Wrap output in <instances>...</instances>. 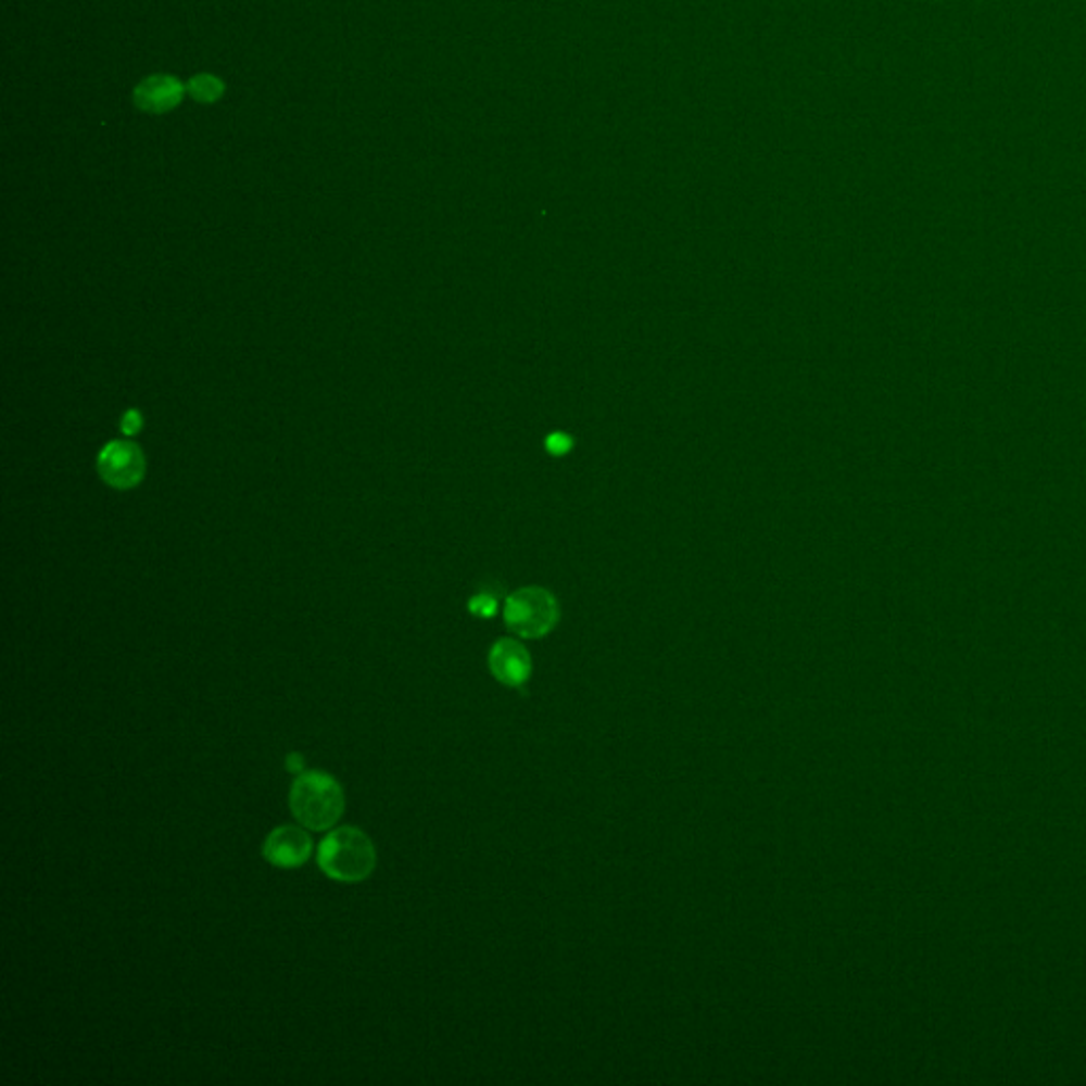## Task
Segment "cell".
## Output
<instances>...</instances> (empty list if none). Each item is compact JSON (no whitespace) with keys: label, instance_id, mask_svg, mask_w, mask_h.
I'll list each match as a JSON object with an SVG mask.
<instances>
[{"label":"cell","instance_id":"6da1fadb","mask_svg":"<svg viewBox=\"0 0 1086 1086\" xmlns=\"http://www.w3.org/2000/svg\"><path fill=\"white\" fill-rule=\"evenodd\" d=\"M289 809L306 830H331L346 809L344 790L340 781L325 770H304L291 785Z\"/></svg>","mask_w":1086,"mask_h":1086},{"label":"cell","instance_id":"7a4b0ae2","mask_svg":"<svg viewBox=\"0 0 1086 1086\" xmlns=\"http://www.w3.org/2000/svg\"><path fill=\"white\" fill-rule=\"evenodd\" d=\"M320 872L338 883H362L376 870L378 854L371 838L355 825L331 830L318 845Z\"/></svg>","mask_w":1086,"mask_h":1086},{"label":"cell","instance_id":"3957f363","mask_svg":"<svg viewBox=\"0 0 1086 1086\" xmlns=\"http://www.w3.org/2000/svg\"><path fill=\"white\" fill-rule=\"evenodd\" d=\"M505 624L512 633L525 639H538L550 633L558 620V605L543 589H522L505 601Z\"/></svg>","mask_w":1086,"mask_h":1086},{"label":"cell","instance_id":"277c9868","mask_svg":"<svg viewBox=\"0 0 1086 1086\" xmlns=\"http://www.w3.org/2000/svg\"><path fill=\"white\" fill-rule=\"evenodd\" d=\"M98 476L115 491H130L147 473V458L132 440H113L102 446L96 458Z\"/></svg>","mask_w":1086,"mask_h":1086},{"label":"cell","instance_id":"5b68a950","mask_svg":"<svg viewBox=\"0 0 1086 1086\" xmlns=\"http://www.w3.org/2000/svg\"><path fill=\"white\" fill-rule=\"evenodd\" d=\"M262 856L268 863L282 870L300 868L313 856V838L304 825H278L266 836Z\"/></svg>","mask_w":1086,"mask_h":1086},{"label":"cell","instance_id":"8992f818","mask_svg":"<svg viewBox=\"0 0 1086 1086\" xmlns=\"http://www.w3.org/2000/svg\"><path fill=\"white\" fill-rule=\"evenodd\" d=\"M489 667L495 679L509 687H520L522 683H527L533 669L529 652L516 639H501L493 645L489 654Z\"/></svg>","mask_w":1086,"mask_h":1086},{"label":"cell","instance_id":"52a82bcc","mask_svg":"<svg viewBox=\"0 0 1086 1086\" xmlns=\"http://www.w3.org/2000/svg\"><path fill=\"white\" fill-rule=\"evenodd\" d=\"M181 96V84L177 79L166 77V75H157V77H151L138 86L136 104L144 111L162 113V111L177 106Z\"/></svg>","mask_w":1086,"mask_h":1086},{"label":"cell","instance_id":"ba28073f","mask_svg":"<svg viewBox=\"0 0 1086 1086\" xmlns=\"http://www.w3.org/2000/svg\"><path fill=\"white\" fill-rule=\"evenodd\" d=\"M498 601L497 596L489 590H482L478 592L476 596L469 598V611L478 618H491L497 614Z\"/></svg>","mask_w":1086,"mask_h":1086},{"label":"cell","instance_id":"9c48e42d","mask_svg":"<svg viewBox=\"0 0 1086 1086\" xmlns=\"http://www.w3.org/2000/svg\"><path fill=\"white\" fill-rule=\"evenodd\" d=\"M189 90L191 93L198 98V100H215L219 93H222V84L209 75H200L195 77L191 84H189Z\"/></svg>","mask_w":1086,"mask_h":1086},{"label":"cell","instance_id":"30bf717a","mask_svg":"<svg viewBox=\"0 0 1086 1086\" xmlns=\"http://www.w3.org/2000/svg\"><path fill=\"white\" fill-rule=\"evenodd\" d=\"M142 422H144V420H142V414H140V409H136V407H130V409H128V412H126V414L122 416V420H119V429L124 431V435L132 438V435H136V433H138V431L142 429Z\"/></svg>","mask_w":1086,"mask_h":1086},{"label":"cell","instance_id":"8fae6325","mask_svg":"<svg viewBox=\"0 0 1086 1086\" xmlns=\"http://www.w3.org/2000/svg\"><path fill=\"white\" fill-rule=\"evenodd\" d=\"M547 449H550V453L554 454L567 453L571 449V440L563 433H552L547 440Z\"/></svg>","mask_w":1086,"mask_h":1086},{"label":"cell","instance_id":"7c38bea8","mask_svg":"<svg viewBox=\"0 0 1086 1086\" xmlns=\"http://www.w3.org/2000/svg\"><path fill=\"white\" fill-rule=\"evenodd\" d=\"M287 770H291V772H304V756L302 754H289Z\"/></svg>","mask_w":1086,"mask_h":1086}]
</instances>
